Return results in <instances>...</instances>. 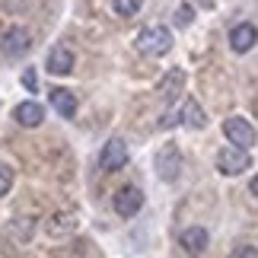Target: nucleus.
<instances>
[{"instance_id": "obj_1", "label": "nucleus", "mask_w": 258, "mask_h": 258, "mask_svg": "<svg viewBox=\"0 0 258 258\" xmlns=\"http://www.w3.org/2000/svg\"><path fill=\"white\" fill-rule=\"evenodd\" d=\"M169 48H172V32L166 26H147L137 35V51L147 57H163L169 54Z\"/></svg>"}, {"instance_id": "obj_2", "label": "nucleus", "mask_w": 258, "mask_h": 258, "mask_svg": "<svg viewBox=\"0 0 258 258\" xmlns=\"http://www.w3.org/2000/svg\"><path fill=\"white\" fill-rule=\"evenodd\" d=\"M29 48H32V35H29V29H23V26H10L7 32L0 35V51H4V57H10V61L26 57Z\"/></svg>"}, {"instance_id": "obj_3", "label": "nucleus", "mask_w": 258, "mask_h": 258, "mask_svg": "<svg viewBox=\"0 0 258 258\" xmlns=\"http://www.w3.org/2000/svg\"><path fill=\"white\" fill-rule=\"evenodd\" d=\"M223 134H226V141L233 147H242V150H252L255 141H258V131L252 127V121H245L239 115H233V118L223 121Z\"/></svg>"}, {"instance_id": "obj_4", "label": "nucleus", "mask_w": 258, "mask_h": 258, "mask_svg": "<svg viewBox=\"0 0 258 258\" xmlns=\"http://www.w3.org/2000/svg\"><path fill=\"white\" fill-rule=\"evenodd\" d=\"M252 166L249 160V150H242V147H223L220 153H217V172L220 175H239Z\"/></svg>"}, {"instance_id": "obj_5", "label": "nucleus", "mask_w": 258, "mask_h": 258, "mask_svg": "<svg viewBox=\"0 0 258 258\" xmlns=\"http://www.w3.org/2000/svg\"><path fill=\"white\" fill-rule=\"evenodd\" d=\"M99 166H102V172H118L127 166V144L121 141V137H112L102 153H99Z\"/></svg>"}, {"instance_id": "obj_6", "label": "nucleus", "mask_w": 258, "mask_h": 258, "mask_svg": "<svg viewBox=\"0 0 258 258\" xmlns=\"http://www.w3.org/2000/svg\"><path fill=\"white\" fill-rule=\"evenodd\" d=\"M178 172H182V153H178L175 144H166L160 153H156V175L163 182H175Z\"/></svg>"}, {"instance_id": "obj_7", "label": "nucleus", "mask_w": 258, "mask_h": 258, "mask_svg": "<svg viewBox=\"0 0 258 258\" xmlns=\"http://www.w3.org/2000/svg\"><path fill=\"white\" fill-rule=\"evenodd\" d=\"M115 214L118 217H124V220H131V217L144 207V191L141 188H134V185H124V188H118V195H115Z\"/></svg>"}, {"instance_id": "obj_8", "label": "nucleus", "mask_w": 258, "mask_h": 258, "mask_svg": "<svg viewBox=\"0 0 258 258\" xmlns=\"http://www.w3.org/2000/svg\"><path fill=\"white\" fill-rule=\"evenodd\" d=\"M255 45H258V29H255V23H239V26H233V32H230V48H233L236 54H249Z\"/></svg>"}, {"instance_id": "obj_9", "label": "nucleus", "mask_w": 258, "mask_h": 258, "mask_svg": "<svg viewBox=\"0 0 258 258\" xmlns=\"http://www.w3.org/2000/svg\"><path fill=\"white\" fill-rule=\"evenodd\" d=\"M13 118H16V124H23V127H38L45 121V105L35 102V99H26V102H19L13 108Z\"/></svg>"}, {"instance_id": "obj_10", "label": "nucleus", "mask_w": 258, "mask_h": 258, "mask_svg": "<svg viewBox=\"0 0 258 258\" xmlns=\"http://www.w3.org/2000/svg\"><path fill=\"white\" fill-rule=\"evenodd\" d=\"M48 74H54V77H67L74 71V51L67 45H54L51 51H48Z\"/></svg>"}, {"instance_id": "obj_11", "label": "nucleus", "mask_w": 258, "mask_h": 258, "mask_svg": "<svg viewBox=\"0 0 258 258\" xmlns=\"http://www.w3.org/2000/svg\"><path fill=\"white\" fill-rule=\"evenodd\" d=\"M207 242H211V236H207L204 226H188V230H182V236H178V245H182L188 255H201L207 249Z\"/></svg>"}, {"instance_id": "obj_12", "label": "nucleus", "mask_w": 258, "mask_h": 258, "mask_svg": "<svg viewBox=\"0 0 258 258\" xmlns=\"http://www.w3.org/2000/svg\"><path fill=\"white\" fill-rule=\"evenodd\" d=\"M178 118H182V124L191 127V131H201V127H207V115H204L201 102H195V99H185V105H182V112H178Z\"/></svg>"}, {"instance_id": "obj_13", "label": "nucleus", "mask_w": 258, "mask_h": 258, "mask_svg": "<svg viewBox=\"0 0 258 258\" xmlns=\"http://www.w3.org/2000/svg\"><path fill=\"white\" fill-rule=\"evenodd\" d=\"M51 105L61 118H74L77 115V96L71 89H51Z\"/></svg>"}, {"instance_id": "obj_14", "label": "nucleus", "mask_w": 258, "mask_h": 258, "mask_svg": "<svg viewBox=\"0 0 258 258\" xmlns=\"http://www.w3.org/2000/svg\"><path fill=\"white\" fill-rule=\"evenodd\" d=\"M77 226V220L71 214H54L51 217V223H48V233H54V236H61V233H71Z\"/></svg>"}, {"instance_id": "obj_15", "label": "nucleus", "mask_w": 258, "mask_h": 258, "mask_svg": "<svg viewBox=\"0 0 258 258\" xmlns=\"http://www.w3.org/2000/svg\"><path fill=\"white\" fill-rule=\"evenodd\" d=\"M182 83H185V74H182V71H172V80L166 77V80L160 83V96H163V99H169V102H172V99H175V89L182 86Z\"/></svg>"}, {"instance_id": "obj_16", "label": "nucleus", "mask_w": 258, "mask_h": 258, "mask_svg": "<svg viewBox=\"0 0 258 258\" xmlns=\"http://www.w3.org/2000/svg\"><path fill=\"white\" fill-rule=\"evenodd\" d=\"M112 7H115L118 16H137L141 7H144V0H112Z\"/></svg>"}, {"instance_id": "obj_17", "label": "nucleus", "mask_w": 258, "mask_h": 258, "mask_svg": "<svg viewBox=\"0 0 258 258\" xmlns=\"http://www.w3.org/2000/svg\"><path fill=\"white\" fill-rule=\"evenodd\" d=\"M10 188H13V169H10V166H0V198H4Z\"/></svg>"}, {"instance_id": "obj_18", "label": "nucleus", "mask_w": 258, "mask_h": 258, "mask_svg": "<svg viewBox=\"0 0 258 258\" xmlns=\"http://www.w3.org/2000/svg\"><path fill=\"white\" fill-rule=\"evenodd\" d=\"M175 23H178V26H188V23H191V7H178Z\"/></svg>"}, {"instance_id": "obj_19", "label": "nucleus", "mask_w": 258, "mask_h": 258, "mask_svg": "<svg viewBox=\"0 0 258 258\" xmlns=\"http://www.w3.org/2000/svg\"><path fill=\"white\" fill-rule=\"evenodd\" d=\"M23 86L29 89V93H35V71H26L23 74Z\"/></svg>"}, {"instance_id": "obj_20", "label": "nucleus", "mask_w": 258, "mask_h": 258, "mask_svg": "<svg viewBox=\"0 0 258 258\" xmlns=\"http://www.w3.org/2000/svg\"><path fill=\"white\" fill-rule=\"evenodd\" d=\"M249 191H252V195H255V198H258V175H255V178H252V185H249Z\"/></svg>"}]
</instances>
